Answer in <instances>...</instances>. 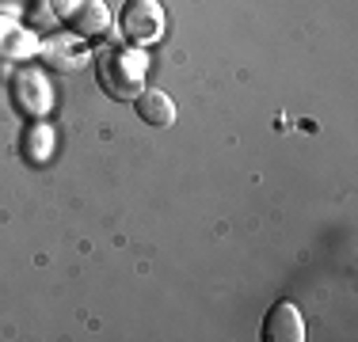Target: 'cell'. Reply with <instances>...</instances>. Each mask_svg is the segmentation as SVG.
I'll list each match as a JSON object with an SVG mask.
<instances>
[{"label": "cell", "mask_w": 358, "mask_h": 342, "mask_svg": "<svg viewBox=\"0 0 358 342\" xmlns=\"http://www.w3.org/2000/svg\"><path fill=\"white\" fill-rule=\"evenodd\" d=\"M141 76H145V54L141 50H122V46H107L96 57V80L110 99H134L141 91Z\"/></svg>", "instance_id": "6da1fadb"}, {"label": "cell", "mask_w": 358, "mask_h": 342, "mask_svg": "<svg viewBox=\"0 0 358 342\" xmlns=\"http://www.w3.org/2000/svg\"><path fill=\"white\" fill-rule=\"evenodd\" d=\"M50 12L62 27H69L76 38H96L107 31L110 12L103 0H50Z\"/></svg>", "instance_id": "7a4b0ae2"}, {"label": "cell", "mask_w": 358, "mask_h": 342, "mask_svg": "<svg viewBox=\"0 0 358 342\" xmlns=\"http://www.w3.org/2000/svg\"><path fill=\"white\" fill-rule=\"evenodd\" d=\"M118 27L130 42H157L164 34V8L157 0H130L118 15Z\"/></svg>", "instance_id": "3957f363"}, {"label": "cell", "mask_w": 358, "mask_h": 342, "mask_svg": "<svg viewBox=\"0 0 358 342\" xmlns=\"http://www.w3.org/2000/svg\"><path fill=\"white\" fill-rule=\"evenodd\" d=\"M263 339L267 342H301L305 339V315L297 312L294 301H282L263 320Z\"/></svg>", "instance_id": "277c9868"}, {"label": "cell", "mask_w": 358, "mask_h": 342, "mask_svg": "<svg viewBox=\"0 0 358 342\" xmlns=\"http://www.w3.org/2000/svg\"><path fill=\"white\" fill-rule=\"evenodd\" d=\"M42 61H46L50 68H65V73H73V68H84L92 61V54H88V46L84 42H76V38H46L42 42Z\"/></svg>", "instance_id": "5b68a950"}, {"label": "cell", "mask_w": 358, "mask_h": 342, "mask_svg": "<svg viewBox=\"0 0 358 342\" xmlns=\"http://www.w3.org/2000/svg\"><path fill=\"white\" fill-rule=\"evenodd\" d=\"M134 107H138V118L149 126H157V130H168V126L176 122V103L164 96V91L149 88V91H138L134 96Z\"/></svg>", "instance_id": "8992f818"}, {"label": "cell", "mask_w": 358, "mask_h": 342, "mask_svg": "<svg viewBox=\"0 0 358 342\" xmlns=\"http://www.w3.org/2000/svg\"><path fill=\"white\" fill-rule=\"evenodd\" d=\"M15 99H20V107L27 110V114H42V110L50 107L46 84H42L35 73H23L20 80H15Z\"/></svg>", "instance_id": "52a82bcc"}, {"label": "cell", "mask_w": 358, "mask_h": 342, "mask_svg": "<svg viewBox=\"0 0 358 342\" xmlns=\"http://www.w3.org/2000/svg\"><path fill=\"white\" fill-rule=\"evenodd\" d=\"M35 50H38L35 34L23 31V27H15V23L0 20V54H8V57H31Z\"/></svg>", "instance_id": "ba28073f"}, {"label": "cell", "mask_w": 358, "mask_h": 342, "mask_svg": "<svg viewBox=\"0 0 358 342\" xmlns=\"http://www.w3.org/2000/svg\"><path fill=\"white\" fill-rule=\"evenodd\" d=\"M23 149H27V160L46 164L50 149H54V130H50V126H31L27 137H23Z\"/></svg>", "instance_id": "9c48e42d"}]
</instances>
